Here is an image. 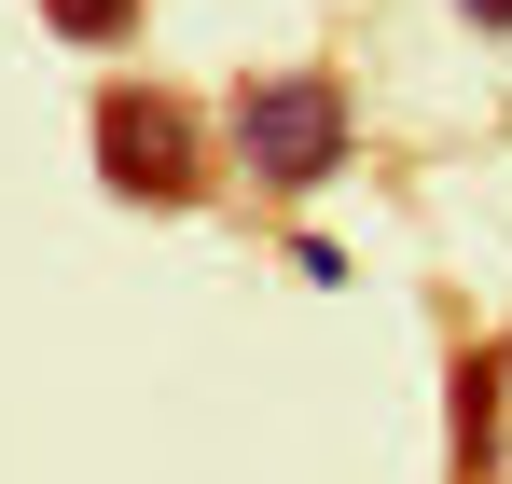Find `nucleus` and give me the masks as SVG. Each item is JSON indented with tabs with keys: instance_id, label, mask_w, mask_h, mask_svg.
<instances>
[{
	"instance_id": "obj_5",
	"label": "nucleus",
	"mask_w": 512,
	"mask_h": 484,
	"mask_svg": "<svg viewBox=\"0 0 512 484\" xmlns=\"http://www.w3.org/2000/svg\"><path fill=\"white\" fill-rule=\"evenodd\" d=\"M499 374H512V346H499Z\"/></svg>"
},
{
	"instance_id": "obj_1",
	"label": "nucleus",
	"mask_w": 512,
	"mask_h": 484,
	"mask_svg": "<svg viewBox=\"0 0 512 484\" xmlns=\"http://www.w3.org/2000/svg\"><path fill=\"white\" fill-rule=\"evenodd\" d=\"M346 139H360V111H346L333 70H263L236 83V166H250L263 194H319L346 166Z\"/></svg>"
},
{
	"instance_id": "obj_4",
	"label": "nucleus",
	"mask_w": 512,
	"mask_h": 484,
	"mask_svg": "<svg viewBox=\"0 0 512 484\" xmlns=\"http://www.w3.org/2000/svg\"><path fill=\"white\" fill-rule=\"evenodd\" d=\"M457 14H471V28H485V42H512V0H457Z\"/></svg>"
},
{
	"instance_id": "obj_2",
	"label": "nucleus",
	"mask_w": 512,
	"mask_h": 484,
	"mask_svg": "<svg viewBox=\"0 0 512 484\" xmlns=\"http://www.w3.org/2000/svg\"><path fill=\"white\" fill-rule=\"evenodd\" d=\"M97 180L125 208H194L208 194V111L167 83H111L97 97Z\"/></svg>"
},
{
	"instance_id": "obj_3",
	"label": "nucleus",
	"mask_w": 512,
	"mask_h": 484,
	"mask_svg": "<svg viewBox=\"0 0 512 484\" xmlns=\"http://www.w3.org/2000/svg\"><path fill=\"white\" fill-rule=\"evenodd\" d=\"M42 28H56V42H125L139 0H42Z\"/></svg>"
}]
</instances>
